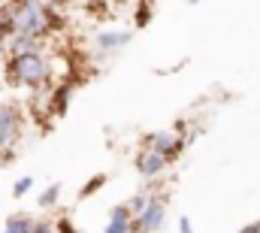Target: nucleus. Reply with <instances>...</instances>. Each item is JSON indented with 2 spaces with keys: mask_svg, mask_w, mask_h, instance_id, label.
<instances>
[{
  "mask_svg": "<svg viewBox=\"0 0 260 233\" xmlns=\"http://www.w3.org/2000/svg\"><path fill=\"white\" fill-rule=\"evenodd\" d=\"M55 70H52V58L43 49L34 52H15L6 55L3 64V79L15 88H27V91H46V85L52 82Z\"/></svg>",
  "mask_w": 260,
  "mask_h": 233,
  "instance_id": "1",
  "label": "nucleus"
},
{
  "mask_svg": "<svg viewBox=\"0 0 260 233\" xmlns=\"http://www.w3.org/2000/svg\"><path fill=\"white\" fill-rule=\"evenodd\" d=\"M24 136V112L18 103L0 100V155H9Z\"/></svg>",
  "mask_w": 260,
  "mask_h": 233,
  "instance_id": "2",
  "label": "nucleus"
},
{
  "mask_svg": "<svg viewBox=\"0 0 260 233\" xmlns=\"http://www.w3.org/2000/svg\"><path fill=\"white\" fill-rule=\"evenodd\" d=\"M185 145H188V136L185 133H179V130H154V133H148L145 139H142V149H151V152H157L160 158H167L170 164L185 152Z\"/></svg>",
  "mask_w": 260,
  "mask_h": 233,
  "instance_id": "3",
  "label": "nucleus"
},
{
  "mask_svg": "<svg viewBox=\"0 0 260 233\" xmlns=\"http://www.w3.org/2000/svg\"><path fill=\"white\" fill-rule=\"evenodd\" d=\"M167 224V197L151 194L145 200V206L133 215V227L139 233H160Z\"/></svg>",
  "mask_w": 260,
  "mask_h": 233,
  "instance_id": "4",
  "label": "nucleus"
},
{
  "mask_svg": "<svg viewBox=\"0 0 260 233\" xmlns=\"http://www.w3.org/2000/svg\"><path fill=\"white\" fill-rule=\"evenodd\" d=\"M130 40H133L130 31H124V27H121V31H118V27H109V31H97L94 40H91V46H94L100 55L109 58V55H118L121 49H127Z\"/></svg>",
  "mask_w": 260,
  "mask_h": 233,
  "instance_id": "5",
  "label": "nucleus"
},
{
  "mask_svg": "<svg viewBox=\"0 0 260 233\" xmlns=\"http://www.w3.org/2000/svg\"><path fill=\"white\" fill-rule=\"evenodd\" d=\"M170 167V161L167 158H160L157 152H151V149H142L139 155H136V173L142 176V179H157V176H164V170Z\"/></svg>",
  "mask_w": 260,
  "mask_h": 233,
  "instance_id": "6",
  "label": "nucleus"
},
{
  "mask_svg": "<svg viewBox=\"0 0 260 233\" xmlns=\"http://www.w3.org/2000/svg\"><path fill=\"white\" fill-rule=\"evenodd\" d=\"M100 233H133V212H130L127 203L121 206H112L109 215H106V224Z\"/></svg>",
  "mask_w": 260,
  "mask_h": 233,
  "instance_id": "7",
  "label": "nucleus"
},
{
  "mask_svg": "<svg viewBox=\"0 0 260 233\" xmlns=\"http://www.w3.org/2000/svg\"><path fill=\"white\" fill-rule=\"evenodd\" d=\"M70 97H73V85H70V82H61V85L49 88V94H46V109L55 118L64 115L67 106H70Z\"/></svg>",
  "mask_w": 260,
  "mask_h": 233,
  "instance_id": "8",
  "label": "nucleus"
},
{
  "mask_svg": "<svg viewBox=\"0 0 260 233\" xmlns=\"http://www.w3.org/2000/svg\"><path fill=\"white\" fill-rule=\"evenodd\" d=\"M30 230H34V218L24 215V212H15V215L6 218V224H3L0 233H30Z\"/></svg>",
  "mask_w": 260,
  "mask_h": 233,
  "instance_id": "9",
  "label": "nucleus"
},
{
  "mask_svg": "<svg viewBox=\"0 0 260 233\" xmlns=\"http://www.w3.org/2000/svg\"><path fill=\"white\" fill-rule=\"evenodd\" d=\"M61 191H64V188H61V182H52V185L37 197V206H40V209H46V212H49V209H55V206H58V200H61Z\"/></svg>",
  "mask_w": 260,
  "mask_h": 233,
  "instance_id": "10",
  "label": "nucleus"
},
{
  "mask_svg": "<svg viewBox=\"0 0 260 233\" xmlns=\"http://www.w3.org/2000/svg\"><path fill=\"white\" fill-rule=\"evenodd\" d=\"M30 191H34V179H30V176H21V179H18V182L12 185V197H15V200L27 197Z\"/></svg>",
  "mask_w": 260,
  "mask_h": 233,
  "instance_id": "11",
  "label": "nucleus"
},
{
  "mask_svg": "<svg viewBox=\"0 0 260 233\" xmlns=\"http://www.w3.org/2000/svg\"><path fill=\"white\" fill-rule=\"evenodd\" d=\"M103 185H106V176H103V173H100V176H94V179H91V182H88V185L82 188V197H88V194H94V191H100Z\"/></svg>",
  "mask_w": 260,
  "mask_h": 233,
  "instance_id": "12",
  "label": "nucleus"
},
{
  "mask_svg": "<svg viewBox=\"0 0 260 233\" xmlns=\"http://www.w3.org/2000/svg\"><path fill=\"white\" fill-rule=\"evenodd\" d=\"M55 230H58V233H82L79 227H76V224H73V218H67V215L55 221Z\"/></svg>",
  "mask_w": 260,
  "mask_h": 233,
  "instance_id": "13",
  "label": "nucleus"
},
{
  "mask_svg": "<svg viewBox=\"0 0 260 233\" xmlns=\"http://www.w3.org/2000/svg\"><path fill=\"white\" fill-rule=\"evenodd\" d=\"M30 233H58V230H55V221H34Z\"/></svg>",
  "mask_w": 260,
  "mask_h": 233,
  "instance_id": "14",
  "label": "nucleus"
},
{
  "mask_svg": "<svg viewBox=\"0 0 260 233\" xmlns=\"http://www.w3.org/2000/svg\"><path fill=\"white\" fill-rule=\"evenodd\" d=\"M179 233H194V227H191V218H188V215H182V218H179Z\"/></svg>",
  "mask_w": 260,
  "mask_h": 233,
  "instance_id": "15",
  "label": "nucleus"
},
{
  "mask_svg": "<svg viewBox=\"0 0 260 233\" xmlns=\"http://www.w3.org/2000/svg\"><path fill=\"white\" fill-rule=\"evenodd\" d=\"M239 233H260V221H254V224H248V227H242Z\"/></svg>",
  "mask_w": 260,
  "mask_h": 233,
  "instance_id": "16",
  "label": "nucleus"
},
{
  "mask_svg": "<svg viewBox=\"0 0 260 233\" xmlns=\"http://www.w3.org/2000/svg\"><path fill=\"white\" fill-rule=\"evenodd\" d=\"M6 3H9V0H0V6H6Z\"/></svg>",
  "mask_w": 260,
  "mask_h": 233,
  "instance_id": "17",
  "label": "nucleus"
},
{
  "mask_svg": "<svg viewBox=\"0 0 260 233\" xmlns=\"http://www.w3.org/2000/svg\"><path fill=\"white\" fill-rule=\"evenodd\" d=\"M3 158H6V155H0V164H3Z\"/></svg>",
  "mask_w": 260,
  "mask_h": 233,
  "instance_id": "18",
  "label": "nucleus"
},
{
  "mask_svg": "<svg viewBox=\"0 0 260 233\" xmlns=\"http://www.w3.org/2000/svg\"><path fill=\"white\" fill-rule=\"evenodd\" d=\"M0 76H3V64H0Z\"/></svg>",
  "mask_w": 260,
  "mask_h": 233,
  "instance_id": "19",
  "label": "nucleus"
},
{
  "mask_svg": "<svg viewBox=\"0 0 260 233\" xmlns=\"http://www.w3.org/2000/svg\"><path fill=\"white\" fill-rule=\"evenodd\" d=\"M133 233H139V230H136V227H133Z\"/></svg>",
  "mask_w": 260,
  "mask_h": 233,
  "instance_id": "20",
  "label": "nucleus"
}]
</instances>
